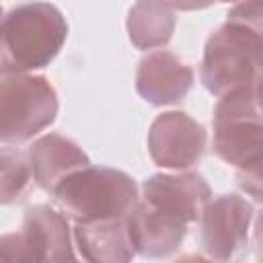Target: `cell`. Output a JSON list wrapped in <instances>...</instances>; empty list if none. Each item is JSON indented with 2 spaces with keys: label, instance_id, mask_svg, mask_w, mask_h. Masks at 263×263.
Instances as JSON below:
<instances>
[{
  "label": "cell",
  "instance_id": "1",
  "mask_svg": "<svg viewBox=\"0 0 263 263\" xmlns=\"http://www.w3.org/2000/svg\"><path fill=\"white\" fill-rule=\"evenodd\" d=\"M68 23L49 2H25L10 8L2 21V74L45 68L62 49Z\"/></svg>",
  "mask_w": 263,
  "mask_h": 263
},
{
  "label": "cell",
  "instance_id": "2",
  "mask_svg": "<svg viewBox=\"0 0 263 263\" xmlns=\"http://www.w3.org/2000/svg\"><path fill=\"white\" fill-rule=\"evenodd\" d=\"M51 195L74 222L125 220L140 201L127 173L90 164L66 177Z\"/></svg>",
  "mask_w": 263,
  "mask_h": 263
},
{
  "label": "cell",
  "instance_id": "3",
  "mask_svg": "<svg viewBox=\"0 0 263 263\" xmlns=\"http://www.w3.org/2000/svg\"><path fill=\"white\" fill-rule=\"evenodd\" d=\"M263 72V37L242 23L228 21L205 41L199 78L203 86L224 97L232 90L255 86Z\"/></svg>",
  "mask_w": 263,
  "mask_h": 263
},
{
  "label": "cell",
  "instance_id": "4",
  "mask_svg": "<svg viewBox=\"0 0 263 263\" xmlns=\"http://www.w3.org/2000/svg\"><path fill=\"white\" fill-rule=\"evenodd\" d=\"M58 115V95L47 78L29 72L2 74L0 138L27 142L49 127Z\"/></svg>",
  "mask_w": 263,
  "mask_h": 263
},
{
  "label": "cell",
  "instance_id": "5",
  "mask_svg": "<svg viewBox=\"0 0 263 263\" xmlns=\"http://www.w3.org/2000/svg\"><path fill=\"white\" fill-rule=\"evenodd\" d=\"M214 152L228 164L245 168L263 154V109L255 86L220 97L214 109Z\"/></svg>",
  "mask_w": 263,
  "mask_h": 263
},
{
  "label": "cell",
  "instance_id": "6",
  "mask_svg": "<svg viewBox=\"0 0 263 263\" xmlns=\"http://www.w3.org/2000/svg\"><path fill=\"white\" fill-rule=\"evenodd\" d=\"M68 214L49 205H33L25 212L23 230L4 234L0 240V257L4 261H72L76 259L72 247Z\"/></svg>",
  "mask_w": 263,
  "mask_h": 263
},
{
  "label": "cell",
  "instance_id": "7",
  "mask_svg": "<svg viewBox=\"0 0 263 263\" xmlns=\"http://www.w3.org/2000/svg\"><path fill=\"white\" fill-rule=\"evenodd\" d=\"M251 220L253 205L245 197L224 193L210 199L199 218L201 247L208 257L228 261L238 255L247 247Z\"/></svg>",
  "mask_w": 263,
  "mask_h": 263
},
{
  "label": "cell",
  "instance_id": "8",
  "mask_svg": "<svg viewBox=\"0 0 263 263\" xmlns=\"http://www.w3.org/2000/svg\"><path fill=\"white\" fill-rule=\"evenodd\" d=\"M203 150V125L183 111L160 113L148 129V152L162 168L185 171L199 162Z\"/></svg>",
  "mask_w": 263,
  "mask_h": 263
},
{
  "label": "cell",
  "instance_id": "9",
  "mask_svg": "<svg viewBox=\"0 0 263 263\" xmlns=\"http://www.w3.org/2000/svg\"><path fill=\"white\" fill-rule=\"evenodd\" d=\"M142 199L187 224L197 222L212 199L208 181L197 173L152 175L142 183Z\"/></svg>",
  "mask_w": 263,
  "mask_h": 263
},
{
  "label": "cell",
  "instance_id": "10",
  "mask_svg": "<svg viewBox=\"0 0 263 263\" xmlns=\"http://www.w3.org/2000/svg\"><path fill=\"white\" fill-rule=\"evenodd\" d=\"M193 84V70L171 51H152L140 60L136 90L150 105H175Z\"/></svg>",
  "mask_w": 263,
  "mask_h": 263
},
{
  "label": "cell",
  "instance_id": "11",
  "mask_svg": "<svg viewBox=\"0 0 263 263\" xmlns=\"http://www.w3.org/2000/svg\"><path fill=\"white\" fill-rule=\"evenodd\" d=\"M187 226V222L164 214L144 199H140L127 216V230L136 253L152 259L171 257L183 245Z\"/></svg>",
  "mask_w": 263,
  "mask_h": 263
},
{
  "label": "cell",
  "instance_id": "12",
  "mask_svg": "<svg viewBox=\"0 0 263 263\" xmlns=\"http://www.w3.org/2000/svg\"><path fill=\"white\" fill-rule=\"evenodd\" d=\"M29 158L35 183L47 193H53L66 177L90 164L84 150L60 134H47L35 140L29 148Z\"/></svg>",
  "mask_w": 263,
  "mask_h": 263
},
{
  "label": "cell",
  "instance_id": "13",
  "mask_svg": "<svg viewBox=\"0 0 263 263\" xmlns=\"http://www.w3.org/2000/svg\"><path fill=\"white\" fill-rule=\"evenodd\" d=\"M72 232L82 259L90 263H125L136 255L127 230V218L76 222Z\"/></svg>",
  "mask_w": 263,
  "mask_h": 263
},
{
  "label": "cell",
  "instance_id": "14",
  "mask_svg": "<svg viewBox=\"0 0 263 263\" xmlns=\"http://www.w3.org/2000/svg\"><path fill=\"white\" fill-rule=\"evenodd\" d=\"M127 35L138 49H156L175 33V8L166 0H138L127 14Z\"/></svg>",
  "mask_w": 263,
  "mask_h": 263
},
{
  "label": "cell",
  "instance_id": "15",
  "mask_svg": "<svg viewBox=\"0 0 263 263\" xmlns=\"http://www.w3.org/2000/svg\"><path fill=\"white\" fill-rule=\"evenodd\" d=\"M2 162V187H0V201L4 205L21 201L27 191L31 189L35 175L31 166L29 154H23L16 148L4 146L0 154Z\"/></svg>",
  "mask_w": 263,
  "mask_h": 263
},
{
  "label": "cell",
  "instance_id": "16",
  "mask_svg": "<svg viewBox=\"0 0 263 263\" xmlns=\"http://www.w3.org/2000/svg\"><path fill=\"white\" fill-rule=\"evenodd\" d=\"M238 187L255 201H263V154L245 168H236Z\"/></svg>",
  "mask_w": 263,
  "mask_h": 263
},
{
  "label": "cell",
  "instance_id": "17",
  "mask_svg": "<svg viewBox=\"0 0 263 263\" xmlns=\"http://www.w3.org/2000/svg\"><path fill=\"white\" fill-rule=\"evenodd\" d=\"M228 21H236L263 37V0H245L228 10Z\"/></svg>",
  "mask_w": 263,
  "mask_h": 263
},
{
  "label": "cell",
  "instance_id": "18",
  "mask_svg": "<svg viewBox=\"0 0 263 263\" xmlns=\"http://www.w3.org/2000/svg\"><path fill=\"white\" fill-rule=\"evenodd\" d=\"M166 2L177 10H201L208 8L214 0H166Z\"/></svg>",
  "mask_w": 263,
  "mask_h": 263
},
{
  "label": "cell",
  "instance_id": "19",
  "mask_svg": "<svg viewBox=\"0 0 263 263\" xmlns=\"http://www.w3.org/2000/svg\"><path fill=\"white\" fill-rule=\"evenodd\" d=\"M255 251H257V257L263 259V210L255 220Z\"/></svg>",
  "mask_w": 263,
  "mask_h": 263
},
{
  "label": "cell",
  "instance_id": "20",
  "mask_svg": "<svg viewBox=\"0 0 263 263\" xmlns=\"http://www.w3.org/2000/svg\"><path fill=\"white\" fill-rule=\"evenodd\" d=\"M255 95H257V101H259V105L263 109V72L259 74V78L255 82Z\"/></svg>",
  "mask_w": 263,
  "mask_h": 263
},
{
  "label": "cell",
  "instance_id": "21",
  "mask_svg": "<svg viewBox=\"0 0 263 263\" xmlns=\"http://www.w3.org/2000/svg\"><path fill=\"white\" fill-rule=\"evenodd\" d=\"M214 2H234V0H214Z\"/></svg>",
  "mask_w": 263,
  "mask_h": 263
}]
</instances>
